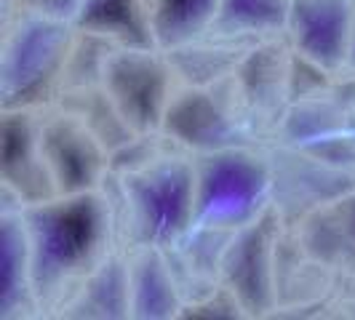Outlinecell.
<instances>
[{
    "label": "cell",
    "mask_w": 355,
    "mask_h": 320,
    "mask_svg": "<svg viewBox=\"0 0 355 320\" xmlns=\"http://www.w3.org/2000/svg\"><path fill=\"white\" fill-rule=\"evenodd\" d=\"M272 166V208L281 213L286 227L300 224L323 203L350 193L355 171L315 158L278 142H267Z\"/></svg>",
    "instance_id": "9"
},
{
    "label": "cell",
    "mask_w": 355,
    "mask_h": 320,
    "mask_svg": "<svg viewBox=\"0 0 355 320\" xmlns=\"http://www.w3.org/2000/svg\"><path fill=\"white\" fill-rule=\"evenodd\" d=\"M160 131L187 155L259 142L235 99L232 78L216 86H177Z\"/></svg>",
    "instance_id": "5"
},
{
    "label": "cell",
    "mask_w": 355,
    "mask_h": 320,
    "mask_svg": "<svg viewBox=\"0 0 355 320\" xmlns=\"http://www.w3.org/2000/svg\"><path fill=\"white\" fill-rule=\"evenodd\" d=\"M72 24L115 48H158L150 0H83Z\"/></svg>",
    "instance_id": "17"
},
{
    "label": "cell",
    "mask_w": 355,
    "mask_h": 320,
    "mask_svg": "<svg viewBox=\"0 0 355 320\" xmlns=\"http://www.w3.org/2000/svg\"><path fill=\"white\" fill-rule=\"evenodd\" d=\"M59 318L123 320L131 318V285L125 249L112 251L102 265L64 299Z\"/></svg>",
    "instance_id": "16"
},
{
    "label": "cell",
    "mask_w": 355,
    "mask_h": 320,
    "mask_svg": "<svg viewBox=\"0 0 355 320\" xmlns=\"http://www.w3.org/2000/svg\"><path fill=\"white\" fill-rule=\"evenodd\" d=\"M339 75L329 72L323 64L313 62L310 56L291 48V62H288V105L302 102V99H313L326 91H331L334 80Z\"/></svg>",
    "instance_id": "23"
},
{
    "label": "cell",
    "mask_w": 355,
    "mask_h": 320,
    "mask_svg": "<svg viewBox=\"0 0 355 320\" xmlns=\"http://www.w3.org/2000/svg\"><path fill=\"white\" fill-rule=\"evenodd\" d=\"M179 80L163 48H115L102 89L137 134L160 131Z\"/></svg>",
    "instance_id": "7"
},
{
    "label": "cell",
    "mask_w": 355,
    "mask_h": 320,
    "mask_svg": "<svg viewBox=\"0 0 355 320\" xmlns=\"http://www.w3.org/2000/svg\"><path fill=\"white\" fill-rule=\"evenodd\" d=\"M21 216L40 315H56L72 291L121 249L110 203L102 190L53 195L24 206Z\"/></svg>",
    "instance_id": "1"
},
{
    "label": "cell",
    "mask_w": 355,
    "mask_h": 320,
    "mask_svg": "<svg viewBox=\"0 0 355 320\" xmlns=\"http://www.w3.org/2000/svg\"><path fill=\"white\" fill-rule=\"evenodd\" d=\"M193 166L196 227L232 235L272 208V166L267 144H238L193 155Z\"/></svg>",
    "instance_id": "4"
},
{
    "label": "cell",
    "mask_w": 355,
    "mask_h": 320,
    "mask_svg": "<svg viewBox=\"0 0 355 320\" xmlns=\"http://www.w3.org/2000/svg\"><path fill=\"white\" fill-rule=\"evenodd\" d=\"M254 40H238V37H222L209 33L193 43L168 48L166 56L171 62L179 86H216L232 78V72L238 70L241 59L246 56Z\"/></svg>",
    "instance_id": "18"
},
{
    "label": "cell",
    "mask_w": 355,
    "mask_h": 320,
    "mask_svg": "<svg viewBox=\"0 0 355 320\" xmlns=\"http://www.w3.org/2000/svg\"><path fill=\"white\" fill-rule=\"evenodd\" d=\"M80 3L83 0H6V14L27 11V14H37V17L75 21Z\"/></svg>",
    "instance_id": "25"
},
{
    "label": "cell",
    "mask_w": 355,
    "mask_h": 320,
    "mask_svg": "<svg viewBox=\"0 0 355 320\" xmlns=\"http://www.w3.org/2000/svg\"><path fill=\"white\" fill-rule=\"evenodd\" d=\"M35 285H33V262L30 240L21 206L3 203L0 213V318L21 320L37 318Z\"/></svg>",
    "instance_id": "14"
},
{
    "label": "cell",
    "mask_w": 355,
    "mask_h": 320,
    "mask_svg": "<svg viewBox=\"0 0 355 320\" xmlns=\"http://www.w3.org/2000/svg\"><path fill=\"white\" fill-rule=\"evenodd\" d=\"M115 195L102 184L121 249H171L196 227V166L193 155L171 150L150 166L112 174Z\"/></svg>",
    "instance_id": "2"
},
{
    "label": "cell",
    "mask_w": 355,
    "mask_h": 320,
    "mask_svg": "<svg viewBox=\"0 0 355 320\" xmlns=\"http://www.w3.org/2000/svg\"><path fill=\"white\" fill-rule=\"evenodd\" d=\"M125 259H128V285H131V318L179 320L184 296L166 249L131 246L125 249Z\"/></svg>",
    "instance_id": "15"
},
{
    "label": "cell",
    "mask_w": 355,
    "mask_h": 320,
    "mask_svg": "<svg viewBox=\"0 0 355 320\" xmlns=\"http://www.w3.org/2000/svg\"><path fill=\"white\" fill-rule=\"evenodd\" d=\"M75 24L27 11L6 14L0 48V109H37L62 91Z\"/></svg>",
    "instance_id": "3"
},
{
    "label": "cell",
    "mask_w": 355,
    "mask_h": 320,
    "mask_svg": "<svg viewBox=\"0 0 355 320\" xmlns=\"http://www.w3.org/2000/svg\"><path fill=\"white\" fill-rule=\"evenodd\" d=\"M284 219L275 208L235 230L219 262V281L241 302L246 318H272L278 310V249Z\"/></svg>",
    "instance_id": "6"
},
{
    "label": "cell",
    "mask_w": 355,
    "mask_h": 320,
    "mask_svg": "<svg viewBox=\"0 0 355 320\" xmlns=\"http://www.w3.org/2000/svg\"><path fill=\"white\" fill-rule=\"evenodd\" d=\"M291 0H219L211 33L238 40H267L286 35Z\"/></svg>",
    "instance_id": "19"
},
{
    "label": "cell",
    "mask_w": 355,
    "mask_h": 320,
    "mask_svg": "<svg viewBox=\"0 0 355 320\" xmlns=\"http://www.w3.org/2000/svg\"><path fill=\"white\" fill-rule=\"evenodd\" d=\"M158 48L168 51L209 35L219 0H150Z\"/></svg>",
    "instance_id": "20"
},
{
    "label": "cell",
    "mask_w": 355,
    "mask_h": 320,
    "mask_svg": "<svg viewBox=\"0 0 355 320\" xmlns=\"http://www.w3.org/2000/svg\"><path fill=\"white\" fill-rule=\"evenodd\" d=\"M37 128L56 195L102 190L110 174V152L89 125L70 109L51 102L37 107Z\"/></svg>",
    "instance_id": "8"
},
{
    "label": "cell",
    "mask_w": 355,
    "mask_h": 320,
    "mask_svg": "<svg viewBox=\"0 0 355 320\" xmlns=\"http://www.w3.org/2000/svg\"><path fill=\"white\" fill-rule=\"evenodd\" d=\"M300 246L334 275L355 272V187L291 227Z\"/></svg>",
    "instance_id": "13"
},
{
    "label": "cell",
    "mask_w": 355,
    "mask_h": 320,
    "mask_svg": "<svg viewBox=\"0 0 355 320\" xmlns=\"http://www.w3.org/2000/svg\"><path fill=\"white\" fill-rule=\"evenodd\" d=\"M0 181L6 203L35 206L56 195L43 158L37 109H3L0 118Z\"/></svg>",
    "instance_id": "11"
},
{
    "label": "cell",
    "mask_w": 355,
    "mask_h": 320,
    "mask_svg": "<svg viewBox=\"0 0 355 320\" xmlns=\"http://www.w3.org/2000/svg\"><path fill=\"white\" fill-rule=\"evenodd\" d=\"M355 19V0H291L286 37L291 48L342 75Z\"/></svg>",
    "instance_id": "12"
},
{
    "label": "cell",
    "mask_w": 355,
    "mask_h": 320,
    "mask_svg": "<svg viewBox=\"0 0 355 320\" xmlns=\"http://www.w3.org/2000/svg\"><path fill=\"white\" fill-rule=\"evenodd\" d=\"M288 37H267L254 43L232 72V89L254 136L262 144L272 139L288 109Z\"/></svg>",
    "instance_id": "10"
},
{
    "label": "cell",
    "mask_w": 355,
    "mask_h": 320,
    "mask_svg": "<svg viewBox=\"0 0 355 320\" xmlns=\"http://www.w3.org/2000/svg\"><path fill=\"white\" fill-rule=\"evenodd\" d=\"M342 75H353L355 78V19L353 30H350V43H347V62H345V72Z\"/></svg>",
    "instance_id": "26"
},
{
    "label": "cell",
    "mask_w": 355,
    "mask_h": 320,
    "mask_svg": "<svg viewBox=\"0 0 355 320\" xmlns=\"http://www.w3.org/2000/svg\"><path fill=\"white\" fill-rule=\"evenodd\" d=\"M53 102L64 107V109H70L72 115H78L83 123L89 125L96 134V139L107 147L110 155L137 136V131L125 123L123 115L118 112V107L112 105V99L107 96V91L102 86L62 91Z\"/></svg>",
    "instance_id": "21"
},
{
    "label": "cell",
    "mask_w": 355,
    "mask_h": 320,
    "mask_svg": "<svg viewBox=\"0 0 355 320\" xmlns=\"http://www.w3.org/2000/svg\"><path fill=\"white\" fill-rule=\"evenodd\" d=\"M112 51H115V46L110 40L75 30V40H72L67 67H64V78H62V91L102 86L107 59L112 56Z\"/></svg>",
    "instance_id": "22"
},
{
    "label": "cell",
    "mask_w": 355,
    "mask_h": 320,
    "mask_svg": "<svg viewBox=\"0 0 355 320\" xmlns=\"http://www.w3.org/2000/svg\"><path fill=\"white\" fill-rule=\"evenodd\" d=\"M246 312L241 302L235 299L227 285H216L214 291L198 296L193 302H184L179 320H243Z\"/></svg>",
    "instance_id": "24"
}]
</instances>
